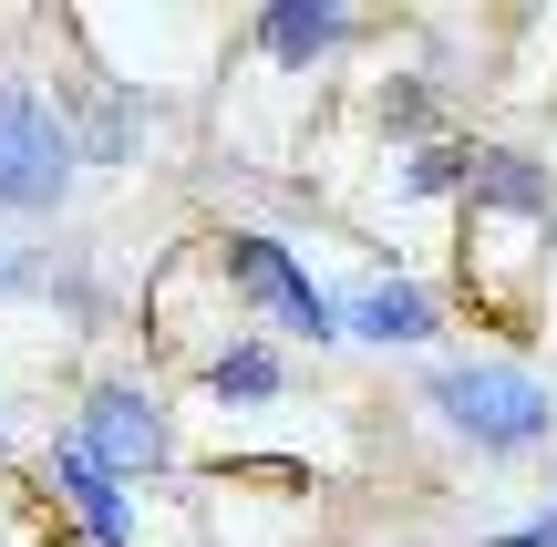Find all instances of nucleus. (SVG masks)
Here are the masks:
<instances>
[{
    "mask_svg": "<svg viewBox=\"0 0 557 547\" xmlns=\"http://www.w3.org/2000/svg\"><path fill=\"white\" fill-rule=\"evenodd\" d=\"M41 496L62 507V527H73L83 547H135V496H124L103 465H83L62 434L41 445Z\"/></svg>",
    "mask_w": 557,
    "mask_h": 547,
    "instance_id": "8",
    "label": "nucleus"
},
{
    "mask_svg": "<svg viewBox=\"0 0 557 547\" xmlns=\"http://www.w3.org/2000/svg\"><path fill=\"white\" fill-rule=\"evenodd\" d=\"M351 41H361L351 0H269V11H248L238 52L259 62V73H320V62H341Z\"/></svg>",
    "mask_w": 557,
    "mask_h": 547,
    "instance_id": "6",
    "label": "nucleus"
},
{
    "mask_svg": "<svg viewBox=\"0 0 557 547\" xmlns=\"http://www.w3.org/2000/svg\"><path fill=\"white\" fill-rule=\"evenodd\" d=\"M11 289H41V259H21V248L0 238V300H11Z\"/></svg>",
    "mask_w": 557,
    "mask_h": 547,
    "instance_id": "13",
    "label": "nucleus"
},
{
    "mask_svg": "<svg viewBox=\"0 0 557 547\" xmlns=\"http://www.w3.org/2000/svg\"><path fill=\"white\" fill-rule=\"evenodd\" d=\"M465 186V135H423V145H393L372 176V207H393V217H434V207H455Z\"/></svg>",
    "mask_w": 557,
    "mask_h": 547,
    "instance_id": "10",
    "label": "nucleus"
},
{
    "mask_svg": "<svg viewBox=\"0 0 557 547\" xmlns=\"http://www.w3.org/2000/svg\"><path fill=\"white\" fill-rule=\"evenodd\" d=\"M485 547H557V507H537V517H517V527H496Z\"/></svg>",
    "mask_w": 557,
    "mask_h": 547,
    "instance_id": "12",
    "label": "nucleus"
},
{
    "mask_svg": "<svg viewBox=\"0 0 557 547\" xmlns=\"http://www.w3.org/2000/svg\"><path fill=\"white\" fill-rule=\"evenodd\" d=\"M62 445H73L83 465H103L124 496H135L145 475L176 465V424H165V403L135 383V372H94V383H83V403H73V434H62Z\"/></svg>",
    "mask_w": 557,
    "mask_h": 547,
    "instance_id": "4",
    "label": "nucleus"
},
{
    "mask_svg": "<svg viewBox=\"0 0 557 547\" xmlns=\"http://www.w3.org/2000/svg\"><path fill=\"white\" fill-rule=\"evenodd\" d=\"M455 227H465V279H475V300L527 310V289H537L547 259H557V176H547V156L465 135Z\"/></svg>",
    "mask_w": 557,
    "mask_h": 547,
    "instance_id": "1",
    "label": "nucleus"
},
{
    "mask_svg": "<svg viewBox=\"0 0 557 547\" xmlns=\"http://www.w3.org/2000/svg\"><path fill=\"white\" fill-rule=\"evenodd\" d=\"M62 103V135H73V165H135L156 145V103L124 94V83H83V94H52Z\"/></svg>",
    "mask_w": 557,
    "mask_h": 547,
    "instance_id": "9",
    "label": "nucleus"
},
{
    "mask_svg": "<svg viewBox=\"0 0 557 547\" xmlns=\"http://www.w3.org/2000/svg\"><path fill=\"white\" fill-rule=\"evenodd\" d=\"M444 331V300L423 289V269L382 259L351 279V300H341V341H372V351H423Z\"/></svg>",
    "mask_w": 557,
    "mask_h": 547,
    "instance_id": "7",
    "label": "nucleus"
},
{
    "mask_svg": "<svg viewBox=\"0 0 557 547\" xmlns=\"http://www.w3.org/2000/svg\"><path fill=\"white\" fill-rule=\"evenodd\" d=\"M423 403H434V424L455 434V445H475V455H537L557 434V393L517 362V351L423 362Z\"/></svg>",
    "mask_w": 557,
    "mask_h": 547,
    "instance_id": "2",
    "label": "nucleus"
},
{
    "mask_svg": "<svg viewBox=\"0 0 557 547\" xmlns=\"http://www.w3.org/2000/svg\"><path fill=\"white\" fill-rule=\"evenodd\" d=\"M207 269H218L227 300L269 310L289 341H310V351L341 341V300H331V279H320V269L299 259L278 227H218V238H207Z\"/></svg>",
    "mask_w": 557,
    "mask_h": 547,
    "instance_id": "3",
    "label": "nucleus"
},
{
    "mask_svg": "<svg viewBox=\"0 0 557 547\" xmlns=\"http://www.w3.org/2000/svg\"><path fill=\"white\" fill-rule=\"evenodd\" d=\"M197 393L207 403H278L289 393V362H278V341H207Z\"/></svg>",
    "mask_w": 557,
    "mask_h": 547,
    "instance_id": "11",
    "label": "nucleus"
},
{
    "mask_svg": "<svg viewBox=\"0 0 557 547\" xmlns=\"http://www.w3.org/2000/svg\"><path fill=\"white\" fill-rule=\"evenodd\" d=\"M0 455H11V413H0Z\"/></svg>",
    "mask_w": 557,
    "mask_h": 547,
    "instance_id": "14",
    "label": "nucleus"
},
{
    "mask_svg": "<svg viewBox=\"0 0 557 547\" xmlns=\"http://www.w3.org/2000/svg\"><path fill=\"white\" fill-rule=\"evenodd\" d=\"M73 135H62V103L41 83L0 73V217H52L73 197Z\"/></svg>",
    "mask_w": 557,
    "mask_h": 547,
    "instance_id": "5",
    "label": "nucleus"
}]
</instances>
